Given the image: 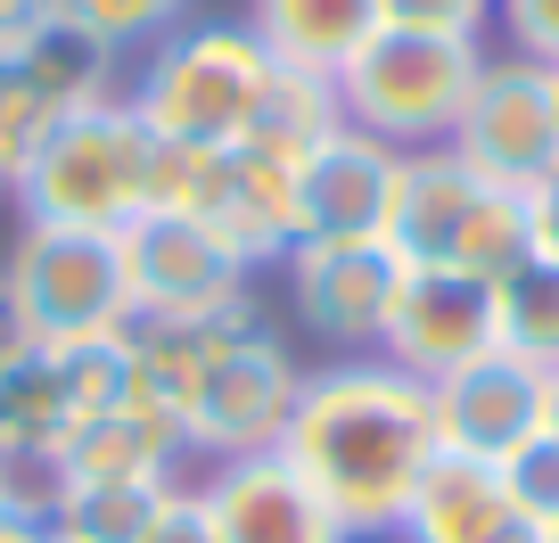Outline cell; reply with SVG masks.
<instances>
[{
  "label": "cell",
  "mask_w": 559,
  "mask_h": 543,
  "mask_svg": "<svg viewBox=\"0 0 559 543\" xmlns=\"http://www.w3.org/2000/svg\"><path fill=\"white\" fill-rule=\"evenodd\" d=\"M444 453L437 437V387L395 370L386 354H354V363H313L305 396L280 428V461L330 503L346 543L403 535L428 461Z\"/></svg>",
  "instance_id": "6da1fadb"
},
{
  "label": "cell",
  "mask_w": 559,
  "mask_h": 543,
  "mask_svg": "<svg viewBox=\"0 0 559 543\" xmlns=\"http://www.w3.org/2000/svg\"><path fill=\"white\" fill-rule=\"evenodd\" d=\"M272 50L247 34L239 17H198L174 25L165 42H148L140 74L123 83L132 116L174 149H206V157H230L239 141H255L263 107H272Z\"/></svg>",
  "instance_id": "7a4b0ae2"
},
{
  "label": "cell",
  "mask_w": 559,
  "mask_h": 543,
  "mask_svg": "<svg viewBox=\"0 0 559 543\" xmlns=\"http://www.w3.org/2000/svg\"><path fill=\"white\" fill-rule=\"evenodd\" d=\"M190 346H198V363H190V403H181V445H190V461L214 470V461L280 453V428L297 412L313 363H297L288 338L263 330L255 305L230 314V321L190 330Z\"/></svg>",
  "instance_id": "3957f363"
},
{
  "label": "cell",
  "mask_w": 559,
  "mask_h": 543,
  "mask_svg": "<svg viewBox=\"0 0 559 543\" xmlns=\"http://www.w3.org/2000/svg\"><path fill=\"white\" fill-rule=\"evenodd\" d=\"M477 34H419V25H379L362 50L337 67V116L386 149H444L477 74H486Z\"/></svg>",
  "instance_id": "277c9868"
},
{
  "label": "cell",
  "mask_w": 559,
  "mask_h": 543,
  "mask_svg": "<svg viewBox=\"0 0 559 543\" xmlns=\"http://www.w3.org/2000/svg\"><path fill=\"white\" fill-rule=\"evenodd\" d=\"M386 247L403 263H453L477 281H502L535 256V223H526V190L486 181L453 149H412L395 181V223Z\"/></svg>",
  "instance_id": "5b68a950"
},
{
  "label": "cell",
  "mask_w": 559,
  "mask_h": 543,
  "mask_svg": "<svg viewBox=\"0 0 559 543\" xmlns=\"http://www.w3.org/2000/svg\"><path fill=\"white\" fill-rule=\"evenodd\" d=\"M148 165H157V132L116 91V99L74 107L41 141V157L17 181V206L25 223H50V231H123L148 214Z\"/></svg>",
  "instance_id": "8992f818"
},
{
  "label": "cell",
  "mask_w": 559,
  "mask_h": 543,
  "mask_svg": "<svg viewBox=\"0 0 559 543\" xmlns=\"http://www.w3.org/2000/svg\"><path fill=\"white\" fill-rule=\"evenodd\" d=\"M9 305H17L25 346H83V338L132 330V281H123V239L116 231H50L25 223L9 263Z\"/></svg>",
  "instance_id": "52a82bcc"
},
{
  "label": "cell",
  "mask_w": 559,
  "mask_h": 543,
  "mask_svg": "<svg viewBox=\"0 0 559 543\" xmlns=\"http://www.w3.org/2000/svg\"><path fill=\"white\" fill-rule=\"evenodd\" d=\"M123 281H132V321L148 330H206L255 305V272L230 256V239L190 214H140L116 231Z\"/></svg>",
  "instance_id": "ba28073f"
},
{
  "label": "cell",
  "mask_w": 559,
  "mask_h": 543,
  "mask_svg": "<svg viewBox=\"0 0 559 543\" xmlns=\"http://www.w3.org/2000/svg\"><path fill=\"white\" fill-rule=\"evenodd\" d=\"M444 149L469 157L502 190H543L559 174V67H535L519 50L486 58V74H477Z\"/></svg>",
  "instance_id": "9c48e42d"
},
{
  "label": "cell",
  "mask_w": 559,
  "mask_h": 543,
  "mask_svg": "<svg viewBox=\"0 0 559 543\" xmlns=\"http://www.w3.org/2000/svg\"><path fill=\"white\" fill-rule=\"evenodd\" d=\"M280 281H288L297 330L330 363H354V354H379V338H386V314H395V288H403V256L386 239H370V247L297 239L280 256Z\"/></svg>",
  "instance_id": "30bf717a"
},
{
  "label": "cell",
  "mask_w": 559,
  "mask_h": 543,
  "mask_svg": "<svg viewBox=\"0 0 559 543\" xmlns=\"http://www.w3.org/2000/svg\"><path fill=\"white\" fill-rule=\"evenodd\" d=\"M502 346V321H493V281L477 272H453V263H403L395 314H386L379 354L412 379H453V370L486 363Z\"/></svg>",
  "instance_id": "8fae6325"
},
{
  "label": "cell",
  "mask_w": 559,
  "mask_h": 543,
  "mask_svg": "<svg viewBox=\"0 0 559 543\" xmlns=\"http://www.w3.org/2000/svg\"><path fill=\"white\" fill-rule=\"evenodd\" d=\"M543 396H551V370L519 363V354H502V346H493L486 363L437 379V437H444V453L510 470V461L543 437Z\"/></svg>",
  "instance_id": "7c38bea8"
},
{
  "label": "cell",
  "mask_w": 559,
  "mask_h": 543,
  "mask_svg": "<svg viewBox=\"0 0 559 543\" xmlns=\"http://www.w3.org/2000/svg\"><path fill=\"white\" fill-rule=\"evenodd\" d=\"M395 181H403V149L337 123L330 141L305 157L297 239H313V247H370V239H386V223H395Z\"/></svg>",
  "instance_id": "4fadbf2b"
},
{
  "label": "cell",
  "mask_w": 559,
  "mask_h": 543,
  "mask_svg": "<svg viewBox=\"0 0 559 543\" xmlns=\"http://www.w3.org/2000/svg\"><path fill=\"white\" fill-rule=\"evenodd\" d=\"M198 510H206L214 543H346V527L330 519L313 486L280 453H247V461H214L190 477Z\"/></svg>",
  "instance_id": "5bb4252c"
},
{
  "label": "cell",
  "mask_w": 559,
  "mask_h": 543,
  "mask_svg": "<svg viewBox=\"0 0 559 543\" xmlns=\"http://www.w3.org/2000/svg\"><path fill=\"white\" fill-rule=\"evenodd\" d=\"M305 157L313 149L280 141V132H255L223 157V181H214L206 223L230 239V256L247 272H280V256L297 247V198H305Z\"/></svg>",
  "instance_id": "9a60e30c"
},
{
  "label": "cell",
  "mask_w": 559,
  "mask_h": 543,
  "mask_svg": "<svg viewBox=\"0 0 559 543\" xmlns=\"http://www.w3.org/2000/svg\"><path fill=\"white\" fill-rule=\"evenodd\" d=\"M403 543H543V527L526 519V503L510 494L502 470L437 453L412 510H403Z\"/></svg>",
  "instance_id": "2e32d148"
},
{
  "label": "cell",
  "mask_w": 559,
  "mask_h": 543,
  "mask_svg": "<svg viewBox=\"0 0 559 543\" xmlns=\"http://www.w3.org/2000/svg\"><path fill=\"white\" fill-rule=\"evenodd\" d=\"M74 437V396H67V370H58L50 346H17L0 363V461L41 494L58 445Z\"/></svg>",
  "instance_id": "e0dca14e"
},
{
  "label": "cell",
  "mask_w": 559,
  "mask_h": 543,
  "mask_svg": "<svg viewBox=\"0 0 559 543\" xmlns=\"http://www.w3.org/2000/svg\"><path fill=\"white\" fill-rule=\"evenodd\" d=\"M181 461H190V445H181V428L165 421V412L116 403V412L83 421L67 445H58L50 477H140V486H181ZM50 477H41V486H50Z\"/></svg>",
  "instance_id": "ac0fdd59"
},
{
  "label": "cell",
  "mask_w": 559,
  "mask_h": 543,
  "mask_svg": "<svg viewBox=\"0 0 559 543\" xmlns=\"http://www.w3.org/2000/svg\"><path fill=\"white\" fill-rule=\"evenodd\" d=\"M247 34L272 50V67L297 74H330L379 34V0H247Z\"/></svg>",
  "instance_id": "d6986e66"
},
{
  "label": "cell",
  "mask_w": 559,
  "mask_h": 543,
  "mask_svg": "<svg viewBox=\"0 0 559 543\" xmlns=\"http://www.w3.org/2000/svg\"><path fill=\"white\" fill-rule=\"evenodd\" d=\"M0 58H9L17 74H34L67 116H74V107H91V99H116V50L91 42L58 0L41 9V17H25L17 34H0Z\"/></svg>",
  "instance_id": "ffe728a7"
},
{
  "label": "cell",
  "mask_w": 559,
  "mask_h": 543,
  "mask_svg": "<svg viewBox=\"0 0 559 543\" xmlns=\"http://www.w3.org/2000/svg\"><path fill=\"white\" fill-rule=\"evenodd\" d=\"M181 486H140V477H50L41 486V527L50 543H140L174 510Z\"/></svg>",
  "instance_id": "44dd1931"
},
{
  "label": "cell",
  "mask_w": 559,
  "mask_h": 543,
  "mask_svg": "<svg viewBox=\"0 0 559 543\" xmlns=\"http://www.w3.org/2000/svg\"><path fill=\"white\" fill-rule=\"evenodd\" d=\"M493 321H502V354L559 370V263L526 256L519 272H502L493 281Z\"/></svg>",
  "instance_id": "7402d4cb"
},
{
  "label": "cell",
  "mask_w": 559,
  "mask_h": 543,
  "mask_svg": "<svg viewBox=\"0 0 559 543\" xmlns=\"http://www.w3.org/2000/svg\"><path fill=\"white\" fill-rule=\"evenodd\" d=\"M58 123H67V107H58L34 74H17L9 58H0V190L25 181V165L41 157V141H50Z\"/></svg>",
  "instance_id": "603a6c76"
},
{
  "label": "cell",
  "mask_w": 559,
  "mask_h": 543,
  "mask_svg": "<svg viewBox=\"0 0 559 543\" xmlns=\"http://www.w3.org/2000/svg\"><path fill=\"white\" fill-rule=\"evenodd\" d=\"M502 0H379V25H419V34H477L486 42Z\"/></svg>",
  "instance_id": "cb8c5ba5"
},
{
  "label": "cell",
  "mask_w": 559,
  "mask_h": 543,
  "mask_svg": "<svg viewBox=\"0 0 559 543\" xmlns=\"http://www.w3.org/2000/svg\"><path fill=\"white\" fill-rule=\"evenodd\" d=\"M502 477H510V494L526 503V519H535V527H559V445H543V437H535Z\"/></svg>",
  "instance_id": "d4e9b609"
},
{
  "label": "cell",
  "mask_w": 559,
  "mask_h": 543,
  "mask_svg": "<svg viewBox=\"0 0 559 543\" xmlns=\"http://www.w3.org/2000/svg\"><path fill=\"white\" fill-rule=\"evenodd\" d=\"M493 25L510 34V50L535 58V67H559V0H502Z\"/></svg>",
  "instance_id": "484cf974"
},
{
  "label": "cell",
  "mask_w": 559,
  "mask_h": 543,
  "mask_svg": "<svg viewBox=\"0 0 559 543\" xmlns=\"http://www.w3.org/2000/svg\"><path fill=\"white\" fill-rule=\"evenodd\" d=\"M140 543H214V527H206V510H198V494L181 486V494H174V510H165V519L148 527Z\"/></svg>",
  "instance_id": "4316f807"
},
{
  "label": "cell",
  "mask_w": 559,
  "mask_h": 543,
  "mask_svg": "<svg viewBox=\"0 0 559 543\" xmlns=\"http://www.w3.org/2000/svg\"><path fill=\"white\" fill-rule=\"evenodd\" d=\"M526 223H535V256L559 263V174L543 190H526Z\"/></svg>",
  "instance_id": "83f0119b"
},
{
  "label": "cell",
  "mask_w": 559,
  "mask_h": 543,
  "mask_svg": "<svg viewBox=\"0 0 559 543\" xmlns=\"http://www.w3.org/2000/svg\"><path fill=\"white\" fill-rule=\"evenodd\" d=\"M9 510H41V494L25 486V477L9 470V461H0V519H9Z\"/></svg>",
  "instance_id": "f1b7e54d"
},
{
  "label": "cell",
  "mask_w": 559,
  "mask_h": 543,
  "mask_svg": "<svg viewBox=\"0 0 559 543\" xmlns=\"http://www.w3.org/2000/svg\"><path fill=\"white\" fill-rule=\"evenodd\" d=\"M0 543H50L41 510H9V519H0Z\"/></svg>",
  "instance_id": "f546056e"
},
{
  "label": "cell",
  "mask_w": 559,
  "mask_h": 543,
  "mask_svg": "<svg viewBox=\"0 0 559 543\" xmlns=\"http://www.w3.org/2000/svg\"><path fill=\"white\" fill-rule=\"evenodd\" d=\"M25 346V330H17V305H9V281H0V363Z\"/></svg>",
  "instance_id": "4dcf8cb0"
},
{
  "label": "cell",
  "mask_w": 559,
  "mask_h": 543,
  "mask_svg": "<svg viewBox=\"0 0 559 543\" xmlns=\"http://www.w3.org/2000/svg\"><path fill=\"white\" fill-rule=\"evenodd\" d=\"M41 9H50V0H0V34H17V25L41 17Z\"/></svg>",
  "instance_id": "1f68e13d"
},
{
  "label": "cell",
  "mask_w": 559,
  "mask_h": 543,
  "mask_svg": "<svg viewBox=\"0 0 559 543\" xmlns=\"http://www.w3.org/2000/svg\"><path fill=\"white\" fill-rule=\"evenodd\" d=\"M543 445H559V370H551V396H543Z\"/></svg>",
  "instance_id": "d6a6232c"
},
{
  "label": "cell",
  "mask_w": 559,
  "mask_h": 543,
  "mask_svg": "<svg viewBox=\"0 0 559 543\" xmlns=\"http://www.w3.org/2000/svg\"><path fill=\"white\" fill-rule=\"evenodd\" d=\"M543 543H559V527H543Z\"/></svg>",
  "instance_id": "836d02e7"
}]
</instances>
